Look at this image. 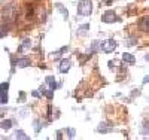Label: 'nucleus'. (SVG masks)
<instances>
[{"label": "nucleus", "instance_id": "obj_1", "mask_svg": "<svg viewBox=\"0 0 149 140\" xmlns=\"http://www.w3.org/2000/svg\"><path fill=\"white\" fill-rule=\"evenodd\" d=\"M93 12V3L91 0H81L78 5V14L81 17H90Z\"/></svg>", "mask_w": 149, "mask_h": 140}, {"label": "nucleus", "instance_id": "obj_2", "mask_svg": "<svg viewBox=\"0 0 149 140\" xmlns=\"http://www.w3.org/2000/svg\"><path fill=\"white\" fill-rule=\"evenodd\" d=\"M3 20H5L6 22L17 20V8H15L14 5H9V6L5 8V10H3Z\"/></svg>", "mask_w": 149, "mask_h": 140}, {"label": "nucleus", "instance_id": "obj_3", "mask_svg": "<svg viewBox=\"0 0 149 140\" xmlns=\"http://www.w3.org/2000/svg\"><path fill=\"white\" fill-rule=\"evenodd\" d=\"M102 49L104 51V52H113V51L116 49V40L113 39H107L102 43Z\"/></svg>", "mask_w": 149, "mask_h": 140}, {"label": "nucleus", "instance_id": "obj_4", "mask_svg": "<svg viewBox=\"0 0 149 140\" xmlns=\"http://www.w3.org/2000/svg\"><path fill=\"white\" fill-rule=\"evenodd\" d=\"M102 21L109 24V22H116V21H119V18L116 17V14H115L113 10H107V12H104V14H103Z\"/></svg>", "mask_w": 149, "mask_h": 140}, {"label": "nucleus", "instance_id": "obj_5", "mask_svg": "<svg viewBox=\"0 0 149 140\" xmlns=\"http://www.w3.org/2000/svg\"><path fill=\"white\" fill-rule=\"evenodd\" d=\"M8 88H9L8 82L0 85V103H3V104L8 103Z\"/></svg>", "mask_w": 149, "mask_h": 140}, {"label": "nucleus", "instance_id": "obj_6", "mask_svg": "<svg viewBox=\"0 0 149 140\" xmlns=\"http://www.w3.org/2000/svg\"><path fill=\"white\" fill-rule=\"evenodd\" d=\"M139 29H140L142 31H146V33H148V30H149V18H148V17H143V18L139 21Z\"/></svg>", "mask_w": 149, "mask_h": 140}, {"label": "nucleus", "instance_id": "obj_7", "mask_svg": "<svg viewBox=\"0 0 149 140\" xmlns=\"http://www.w3.org/2000/svg\"><path fill=\"white\" fill-rule=\"evenodd\" d=\"M58 69H60V72L67 73V72L70 70V61H69V60H61V61H60Z\"/></svg>", "mask_w": 149, "mask_h": 140}, {"label": "nucleus", "instance_id": "obj_8", "mask_svg": "<svg viewBox=\"0 0 149 140\" xmlns=\"http://www.w3.org/2000/svg\"><path fill=\"white\" fill-rule=\"evenodd\" d=\"M122 61H125L127 64H134L136 58H134V55H131V54H128V52H124V54H122Z\"/></svg>", "mask_w": 149, "mask_h": 140}, {"label": "nucleus", "instance_id": "obj_9", "mask_svg": "<svg viewBox=\"0 0 149 140\" xmlns=\"http://www.w3.org/2000/svg\"><path fill=\"white\" fill-rule=\"evenodd\" d=\"M17 64H18L19 67H27V66H30V60H29V58H19V60L17 61Z\"/></svg>", "mask_w": 149, "mask_h": 140}, {"label": "nucleus", "instance_id": "obj_10", "mask_svg": "<svg viewBox=\"0 0 149 140\" xmlns=\"http://www.w3.org/2000/svg\"><path fill=\"white\" fill-rule=\"evenodd\" d=\"M46 84H48L49 86H51L52 90H55V88L58 86V85L55 84V79H54V76H48V78H46Z\"/></svg>", "mask_w": 149, "mask_h": 140}, {"label": "nucleus", "instance_id": "obj_11", "mask_svg": "<svg viewBox=\"0 0 149 140\" xmlns=\"http://www.w3.org/2000/svg\"><path fill=\"white\" fill-rule=\"evenodd\" d=\"M88 29H90V24H82L81 27H79V30H78V34H85L86 31H88Z\"/></svg>", "mask_w": 149, "mask_h": 140}, {"label": "nucleus", "instance_id": "obj_12", "mask_svg": "<svg viewBox=\"0 0 149 140\" xmlns=\"http://www.w3.org/2000/svg\"><path fill=\"white\" fill-rule=\"evenodd\" d=\"M0 125H2V128H5V130H9L10 128V127H12V121H9V119H6V121H3L2 124H0Z\"/></svg>", "mask_w": 149, "mask_h": 140}, {"label": "nucleus", "instance_id": "obj_13", "mask_svg": "<svg viewBox=\"0 0 149 140\" xmlns=\"http://www.w3.org/2000/svg\"><path fill=\"white\" fill-rule=\"evenodd\" d=\"M15 134H17V139H21V140H26V139H29V136H26V133L21 131V130H18Z\"/></svg>", "mask_w": 149, "mask_h": 140}, {"label": "nucleus", "instance_id": "obj_14", "mask_svg": "<svg viewBox=\"0 0 149 140\" xmlns=\"http://www.w3.org/2000/svg\"><path fill=\"white\" fill-rule=\"evenodd\" d=\"M58 9H60L61 14L64 15V20H67V18H69V12H67V9H66V8H63V6H60V5H58Z\"/></svg>", "mask_w": 149, "mask_h": 140}, {"label": "nucleus", "instance_id": "obj_15", "mask_svg": "<svg viewBox=\"0 0 149 140\" xmlns=\"http://www.w3.org/2000/svg\"><path fill=\"white\" fill-rule=\"evenodd\" d=\"M97 130H98V133H107V131H109V128L104 125V122H103L102 125H98V128H97Z\"/></svg>", "mask_w": 149, "mask_h": 140}, {"label": "nucleus", "instance_id": "obj_16", "mask_svg": "<svg viewBox=\"0 0 149 140\" xmlns=\"http://www.w3.org/2000/svg\"><path fill=\"white\" fill-rule=\"evenodd\" d=\"M31 45V42H30V39H26V40H24V43H22V46H19V52H21V51H22V48H26V46H30Z\"/></svg>", "mask_w": 149, "mask_h": 140}, {"label": "nucleus", "instance_id": "obj_17", "mask_svg": "<svg viewBox=\"0 0 149 140\" xmlns=\"http://www.w3.org/2000/svg\"><path fill=\"white\" fill-rule=\"evenodd\" d=\"M42 93H43V94H45V95H46L48 98H52V91H46L45 88L42 86Z\"/></svg>", "mask_w": 149, "mask_h": 140}, {"label": "nucleus", "instance_id": "obj_18", "mask_svg": "<svg viewBox=\"0 0 149 140\" xmlns=\"http://www.w3.org/2000/svg\"><path fill=\"white\" fill-rule=\"evenodd\" d=\"M67 134H69V137H70V139H73L74 136H76V133H74V130H73V128H69V130H67Z\"/></svg>", "mask_w": 149, "mask_h": 140}, {"label": "nucleus", "instance_id": "obj_19", "mask_svg": "<svg viewBox=\"0 0 149 140\" xmlns=\"http://www.w3.org/2000/svg\"><path fill=\"white\" fill-rule=\"evenodd\" d=\"M107 64H109V69H115V66H116V61H109Z\"/></svg>", "mask_w": 149, "mask_h": 140}, {"label": "nucleus", "instance_id": "obj_20", "mask_svg": "<svg viewBox=\"0 0 149 140\" xmlns=\"http://www.w3.org/2000/svg\"><path fill=\"white\" fill-rule=\"evenodd\" d=\"M31 95H33V97H36V98H37V97H39V98L42 97V94H40L39 91H33V93H31Z\"/></svg>", "mask_w": 149, "mask_h": 140}, {"label": "nucleus", "instance_id": "obj_21", "mask_svg": "<svg viewBox=\"0 0 149 140\" xmlns=\"http://www.w3.org/2000/svg\"><path fill=\"white\" fill-rule=\"evenodd\" d=\"M6 33H8V30H0V37H3Z\"/></svg>", "mask_w": 149, "mask_h": 140}]
</instances>
